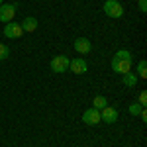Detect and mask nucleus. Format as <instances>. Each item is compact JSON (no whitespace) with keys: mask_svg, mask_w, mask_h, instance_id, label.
Segmentation results:
<instances>
[{"mask_svg":"<svg viewBox=\"0 0 147 147\" xmlns=\"http://www.w3.org/2000/svg\"><path fill=\"white\" fill-rule=\"evenodd\" d=\"M139 118H141V120H143V122H147V112H145V108H143V110H141V114H139Z\"/></svg>","mask_w":147,"mask_h":147,"instance_id":"6ab92c4d","label":"nucleus"},{"mask_svg":"<svg viewBox=\"0 0 147 147\" xmlns=\"http://www.w3.org/2000/svg\"><path fill=\"white\" fill-rule=\"evenodd\" d=\"M118 118H120V114L112 106H106V108L100 110V122H104V124H116Z\"/></svg>","mask_w":147,"mask_h":147,"instance_id":"39448f33","label":"nucleus"},{"mask_svg":"<svg viewBox=\"0 0 147 147\" xmlns=\"http://www.w3.org/2000/svg\"><path fill=\"white\" fill-rule=\"evenodd\" d=\"M137 8H139V12L145 14L147 12V0H139V2H137Z\"/></svg>","mask_w":147,"mask_h":147,"instance_id":"f3484780","label":"nucleus"},{"mask_svg":"<svg viewBox=\"0 0 147 147\" xmlns=\"http://www.w3.org/2000/svg\"><path fill=\"white\" fill-rule=\"evenodd\" d=\"M136 75L139 77V79H147V61L141 59V61L137 63V73Z\"/></svg>","mask_w":147,"mask_h":147,"instance_id":"ddd939ff","label":"nucleus"},{"mask_svg":"<svg viewBox=\"0 0 147 147\" xmlns=\"http://www.w3.org/2000/svg\"><path fill=\"white\" fill-rule=\"evenodd\" d=\"M104 14H106L108 18L118 20V18L124 16V6H122L118 0H106V2H104Z\"/></svg>","mask_w":147,"mask_h":147,"instance_id":"f257e3e1","label":"nucleus"},{"mask_svg":"<svg viewBox=\"0 0 147 147\" xmlns=\"http://www.w3.org/2000/svg\"><path fill=\"white\" fill-rule=\"evenodd\" d=\"M143 108H145V106H141L139 102H134V104H129V108H127V110H129V114H131V116H139Z\"/></svg>","mask_w":147,"mask_h":147,"instance_id":"2eb2a0df","label":"nucleus"},{"mask_svg":"<svg viewBox=\"0 0 147 147\" xmlns=\"http://www.w3.org/2000/svg\"><path fill=\"white\" fill-rule=\"evenodd\" d=\"M137 80H139V77H137L136 73H131V71H127L125 75H122V82H124V86H127V88H134L137 84Z\"/></svg>","mask_w":147,"mask_h":147,"instance_id":"9b49d317","label":"nucleus"},{"mask_svg":"<svg viewBox=\"0 0 147 147\" xmlns=\"http://www.w3.org/2000/svg\"><path fill=\"white\" fill-rule=\"evenodd\" d=\"M114 59H125V61H134V57H131V53H129L127 49H120V51H116Z\"/></svg>","mask_w":147,"mask_h":147,"instance_id":"4468645a","label":"nucleus"},{"mask_svg":"<svg viewBox=\"0 0 147 147\" xmlns=\"http://www.w3.org/2000/svg\"><path fill=\"white\" fill-rule=\"evenodd\" d=\"M16 10H18V4H2L0 6V22L8 24L14 22V16H16Z\"/></svg>","mask_w":147,"mask_h":147,"instance_id":"7ed1b4c3","label":"nucleus"},{"mask_svg":"<svg viewBox=\"0 0 147 147\" xmlns=\"http://www.w3.org/2000/svg\"><path fill=\"white\" fill-rule=\"evenodd\" d=\"M22 30L24 32H28V34H32V32H35L37 30V18H34V16H28V18H24L22 20Z\"/></svg>","mask_w":147,"mask_h":147,"instance_id":"9d476101","label":"nucleus"},{"mask_svg":"<svg viewBox=\"0 0 147 147\" xmlns=\"http://www.w3.org/2000/svg\"><path fill=\"white\" fill-rule=\"evenodd\" d=\"M108 106V100H106V96H94V100H92V108H96V110H102V108H106Z\"/></svg>","mask_w":147,"mask_h":147,"instance_id":"f8f14e48","label":"nucleus"},{"mask_svg":"<svg viewBox=\"0 0 147 147\" xmlns=\"http://www.w3.org/2000/svg\"><path fill=\"white\" fill-rule=\"evenodd\" d=\"M8 57H10V47L4 45V43H0V61L8 59Z\"/></svg>","mask_w":147,"mask_h":147,"instance_id":"dca6fc26","label":"nucleus"},{"mask_svg":"<svg viewBox=\"0 0 147 147\" xmlns=\"http://www.w3.org/2000/svg\"><path fill=\"white\" fill-rule=\"evenodd\" d=\"M2 34L6 35L8 39H18V37H22L24 30H22V26H20V24H16V22H8L6 26H4Z\"/></svg>","mask_w":147,"mask_h":147,"instance_id":"20e7f679","label":"nucleus"},{"mask_svg":"<svg viewBox=\"0 0 147 147\" xmlns=\"http://www.w3.org/2000/svg\"><path fill=\"white\" fill-rule=\"evenodd\" d=\"M69 71H73V75H84L88 71V63L84 59H71Z\"/></svg>","mask_w":147,"mask_h":147,"instance_id":"1a4fd4ad","label":"nucleus"},{"mask_svg":"<svg viewBox=\"0 0 147 147\" xmlns=\"http://www.w3.org/2000/svg\"><path fill=\"white\" fill-rule=\"evenodd\" d=\"M139 104H141V106H147V92H139Z\"/></svg>","mask_w":147,"mask_h":147,"instance_id":"a211bd4d","label":"nucleus"},{"mask_svg":"<svg viewBox=\"0 0 147 147\" xmlns=\"http://www.w3.org/2000/svg\"><path fill=\"white\" fill-rule=\"evenodd\" d=\"M82 122H84L86 125L100 124V110H96V108H88V110H84V114H82Z\"/></svg>","mask_w":147,"mask_h":147,"instance_id":"6e6552de","label":"nucleus"},{"mask_svg":"<svg viewBox=\"0 0 147 147\" xmlns=\"http://www.w3.org/2000/svg\"><path fill=\"white\" fill-rule=\"evenodd\" d=\"M134 61H125V59H112V71L118 75H125L127 71H131Z\"/></svg>","mask_w":147,"mask_h":147,"instance_id":"423d86ee","label":"nucleus"},{"mask_svg":"<svg viewBox=\"0 0 147 147\" xmlns=\"http://www.w3.org/2000/svg\"><path fill=\"white\" fill-rule=\"evenodd\" d=\"M69 63H71V59H69L67 55H55L53 59H51L49 67H51V71H53V73L61 75V73L69 71Z\"/></svg>","mask_w":147,"mask_h":147,"instance_id":"f03ea898","label":"nucleus"},{"mask_svg":"<svg viewBox=\"0 0 147 147\" xmlns=\"http://www.w3.org/2000/svg\"><path fill=\"white\" fill-rule=\"evenodd\" d=\"M73 47H75V51L80 53V55H86V53L92 51V43H90V39H86V37H77Z\"/></svg>","mask_w":147,"mask_h":147,"instance_id":"0eeeda50","label":"nucleus"},{"mask_svg":"<svg viewBox=\"0 0 147 147\" xmlns=\"http://www.w3.org/2000/svg\"><path fill=\"white\" fill-rule=\"evenodd\" d=\"M2 4H4V2H2V0H0V6H2Z\"/></svg>","mask_w":147,"mask_h":147,"instance_id":"aec40b11","label":"nucleus"}]
</instances>
